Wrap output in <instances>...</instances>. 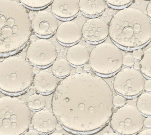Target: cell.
Segmentation results:
<instances>
[{
  "instance_id": "6da1fadb",
  "label": "cell",
  "mask_w": 151,
  "mask_h": 135,
  "mask_svg": "<svg viewBox=\"0 0 151 135\" xmlns=\"http://www.w3.org/2000/svg\"><path fill=\"white\" fill-rule=\"evenodd\" d=\"M113 97L111 86L99 75L84 71L74 73L65 77L55 90L52 110L67 129L92 132L110 120Z\"/></svg>"
},
{
  "instance_id": "7a4b0ae2",
  "label": "cell",
  "mask_w": 151,
  "mask_h": 135,
  "mask_svg": "<svg viewBox=\"0 0 151 135\" xmlns=\"http://www.w3.org/2000/svg\"><path fill=\"white\" fill-rule=\"evenodd\" d=\"M31 35L27 7L19 0H0V54L21 49Z\"/></svg>"
},
{
  "instance_id": "3957f363",
  "label": "cell",
  "mask_w": 151,
  "mask_h": 135,
  "mask_svg": "<svg viewBox=\"0 0 151 135\" xmlns=\"http://www.w3.org/2000/svg\"><path fill=\"white\" fill-rule=\"evenodd\" d=\"M109 31V36L117 45L138 48L150 42L151 18L139 9L124 8L113 16Z\"/></svg>"
},
{
  "instance_id": "277c9868",
  "label": "cell",
  "mask_w": 151,
  "mask_h": 135,
  "mask_svg": "<svg viewBox=\"0 0 151 135\" xmlns=\"http://www.w3.org/2000/svg\"><path fill=\"white\" fill-rule=\"evenodd\" d=\"M33 65L26 58L11 56L0 62V90L10 93L23 92L31 86Z\"/></svg>"
},
{
  "instance_id": "5b68a950",
  "label": "cell",
  "mask_w": 151,
  "mask_h": 135,
  "mask_svg": "<svg viewBox=\"0 0 151 135\" xmlns=\"http://www.w3.org/2000/svg\"><path fill=\"white\" fill-rule=\"evenodd\" d=\"M31 109L15 97L0 98V135L23 134L31 125Z\"/></svg>"
},
{
  "instance_id": "8992f818",
  "label": "cell",
  "mask_w": 151,
  "mask_h": 135,
  "mask_svg": "<svg viewBox=\"0 0 151 135\" xmlns=\"http://www.w3.org/2000/svg\"><path fill=\"white\" fill-rule=\"evenodd\" d=\"M124 55L117 45L102 42L90 52L89 64L91 69L101 75H110L119 71L123 66Z\"/></svg>"
},
{
  "instance_id": "52a82bcc",
  "label": "cell",
  "mask_w": 151,
  "mask_h": 135,
  "mask_svg": "<svg viewBox=\"0 0 151 135\" xmlns=\"http://www.w3.org/2000/svg\"><path fill=\"white\" fill-rule=\"evenodd\" d=\"M144 115L136 107L125 104L113 112L110 119L113 130L121 135H135L144 127Z\"/></svg>"
},
{
  "instance_id": "ba28073f",
  "label": "cell",
  "mask_w": 151,
  "mask_h": 135,
  "mask_svg": "<svg viewBox=\"0 0 151 135\" xmlns=\"http://www.w3.org/2000/svg\"><path fill=\"white\" fill-rule=\"evenodd\" d=\"M146 79L140 70L126 68L118 71L114 78L113 86L116 92L124 97H136L144 90Z\"/></svg>"
},
{
  "instance_id": "9c48e42d",
  "label": "cell",
  "mask_w": 151,
  "mask_h": 135,
  "mask_svg": "<svg viewBox=\"0 0 151 135\" xmlns=\"http://www.w3.org/2000/svg\"><path fill=\"white\" fill-rule=\"evenodd\" d=\"M57 57L58 51L56 46L47 39H39L32 41L26 52V59L32 65L39 67L49 66Z\"/></svg>"
},
{
  "instance_id": "30bf717a",
  "label": "cell",
  "mask_w": 151,
  "mask_h": 135,
  "mask_svg": "<svg viewBox=\"0 0 151 135\" xmlns=\"http://www.w3.org/2000/svg\"><path fill=\"white\" fill-rule=\"evenodd\" d=\"M32 31L37 36L47 37L55 33L59 26L57 17L51 11L40 10L31 20Z\"/></svg>"
},
{
  "instance_id": "8fae6325",
  "label": "cell",
  "mask_w": 151,
  "mask_h": 135,
  "mask_svg": "<svg viewBox=\"0 0 151 135\" xmlns=\"http://www.w3.org/2000/svg\"><path fill=\"white\" fill-rule=\"evenodd\" d=\"M82 33V37L88 42L100 43L108 37L109 26L100 18H90L83 24Z\"/></svg>"
},
{
  "instance_id": "7c38bea8",
  "label": "cell",
  "mask_w": 151,
  "mask_h": 135,
  "mask_svg": "<svg viewBox=\"0 0 151 135\" xmlns=\"http://www.w3.org/2000/svg\"><path fill=\"white\" fill-rule=\"evenodd\" d=\"M58 122L53 112L43 108L32 116L31 125L40 134H48L55 130Z\"/></svg>"
},
{
  "instance_id": "4fadbf2b",
  "label": "cell",
  "mask_w": 151,
  "mask_h": 135,
  "mask_svg": "<svg viewBox=\"0 0 151 135\" xmlns=\"http://www.w3.org/2000/svg\"><path fill=\"white\" fill-rule=\"evenodd\" d=\"M55 37L57 41L63 45H74L81 39L82 29L78 24L73 21L64 22L58 26Z\"/></svg>"
},
{
  "instance_id": "5bb4252c",
  "label": "cell",
  "mask_w": 151,
  "mask_h": 135,
  "mask_svg": "<svg viewBox=\"0 0 151 135\" xmlns=\"http://www.w3.org/2000/svg\"><path fill=\"white\" fill-rule=\"evenodd\" d=\"M59 83V78L52 71L43 70L34 75L32 84L39 93L48 94L54 91Z\"/></svg>"
},
{
  "instance_id": "9a60e30c",
  "label": "cell",
  "mask_w": 151,
  "mask_h": 135,
  "mask_svg": "<svg viewBox=\"0 0 151 135\" xmlns=\"http://www.w3.org/2000/svg\"><path fill=\"white\" fill-rule=\"evenodd\" d=\"M79 11L78 0H53L52 2L51 12L61 19L73 18Z\"/></svg>"
},
{
  "instance_id": "2e32d148",
  "label": "cell",
  "mask_w": 151,
  "mask_h": 135,
  "mask_svg": "<svg viewBox=\"0 0 151 135\" xmlns=\"http://www.w3.org/2000/svg\"><path fill=\"white\" fill-rule=\"evenodd\" d=\"M90 52L84 45L76 44L68 49L66 60L75 67H82L89 61Z\"/></svg>"
},
{
  "instance_id": "e0dca14e",
  "label": "cell",
  "mask_w": 151,
  "mask_h": 135,
  "mask_svg": "<svg viewBox=\"0 0 151 135\" xmlns=\"http://www.w3.org/2000/svg\"><path fill=\"white\" fill-rule=\"evenodd\" d=\"M78 3L82 14L91 17L99 15L106 7L105 0H79Z\"/></svg>"
},
{
  "instance_id": "ac0fdd59",
  "label": "cell",
  "mask_w": 151,
  "mask_h": 135,
  "mask_svg": "<svg viewBox=\"0 0 151 135\" xmlns=\"http://www.w3.org/2000/svg\"><path fill=\"white\" fill-rule=\"evenodd\" d=\"M72 70L71 64L66 59L55 60L52 63V71L59 78H65L70 75Z\"/></svg>"
},
{
  "instance_id": "d6986e66",
  "label": "cell",
  "mask_w": 151,
  "mask_h": 135,
  "mask_svg": "<svg viewBox=\"0 0 151 135\" xmlns=\"http://www.w3.org/2000/svg\"><path fill=\"white\" fill-rule=\"evenodd\" d=\"M136 107L143 115L151 116V93H141L137 100Z\"/></svg>"
},
{
  "instance_id": "ffe728a7",
  "label": "cell",
  "mask_w": 151,
  "mask_h": 135,
  "mask_svg": "<svg viewBox=\"0 0 151 135\" xmlns=\"http://www.w3.org/2000/svg\"><path fill=\"white\" fill-rule=\"evenodd\" d=\"M26 104L31 110L38 111L45 107L46 101L42 94L36 93L28 98Z\"/></svg>"
},
{
  "instance_id": "44dd1931",
  "label": "cell",
  "mask_w": 151,
  "mask_h": 135,
  "mask_svg": "<svg viewBox=\"0 0 151 135\" xmlns=\"http://www.w3.org/2000/svg\"><path fill=\"white\" fill-rule=\"evenodd\" d=\"M140 71L145 76L151 79V48L148 47L144 52L143 57L140 59Z\"/></svg>"
},
{
  "instance_id": "7402d4cb",
  "label": "cell",
  "mask_w": 151,
  "mask_h": 135,
  "mask_svg": "<svg viewBox=\"0 0 151 135\" xmlns=\"http://www.w3.org/2000/svg\"><path fill=\"white\" fill-rule=\"evenodd\" d=\"M26 7L39 9L45 7L52 3L53 0H19Z\"/></svg>"
},
{
  "instance_id": "603a6c76",
  "label": "cell",
  "mask_w": 151,
  "mask_h": 135,
  "mask_svg": "<svg viewBox=\"0 0 151 135\" xmlns=\"http://www.w3.org/2000/svg\"><path fill=\"white\" fill-rule=\"evenodd\" d=\"M109 6L116 8L124 7L129 5L134 0H105Z\"/></svg>"
},
{
  "instance_id": "cb8c5ba5",
  "label": "cell",
  "mask_w": 151,
  "mask_h": 135,
  "mask_svg": "<svg viewBox=\"0 0 151 135\" xmlns=\"http://www.w3.org/2000/svg\"><path fill=\"white\" fill-rule=\"evenodd\" d=\"M113 104L116 107H121L126 104V99L122 95L118 94L113 97Z\"/></svg>"
},
{
  "instance_id": "d4e9b609",
  "label": "cell",
  "mask_w": 151,
  "mask_h": 135,
  "mask_svg": "<svg viewBox=\"0 0 151 135\" xmlns=\"http://www.w3.org/2000/svg\"><path fill=\"white\" fill-rule=\"evenodd\" d=\"M135 62V59L133 58L132 55H126L123 57V65L126 68L132 67Z\"/></svg>"
},
{
  "instance_id": "484cf974",
  "label": "cell",
  "mask_w": 151,
  "mask_h": 135,
  "mask_svg": "<svg viewBox=\"0 0 151 135\" xmlns=\"http://www.w3.org/2000/svg\"><path fill=\"white\" fill-rule=\"evenodd\" d=\"M143 54L144 52L143 50L140 49H137L133 51L132 55L135 60H139L143 57Z\"/></svg>"
},
{
  "instance_id": "4316f807",
  "label": "cell",
  "mask_w": 151,
  "mask_h": 135,
  "mask_svg": "<svg viewBox=\"0 0 151 135\" xmlns=\"http://www.w3.org/2000/svg\"><path fill=\"white\" fill-rule=\"evenodd\" d=\"M144 90L147 92H151V80L149 78L145 81L144 84Z\"/></svg>"
},
{
  "instance_id": "83f0119b",
  "label": "cell",
  "mask_w": 151,
  "mask_h": 135,
  "mask_svg": "<svg viewBox=\"0 0 151 135\" xmlns=\"http://www.w3.org/2000/svg\"><path fill=\"white\" fill-rule=\"evenodd\" d=\"M145 119H144V126L146 127V128H151V116H147Z\"/></svg>"
},
{
  "instance_id": "f1b7e54d",
  "label": "cell",
  "mask_w": 151,
  "mask_h": 135,
  "mask_svg": "<svg viewBox=\"0 0 151 135\" xmlns=\"http://www.w3.org/2000/svg\"><path fill=\"white\" fill-rule=\"evenodd\" d=\"M138 135H151V128H147V129L143 130L142 131H140L139 132H138Z\"/></svg>"
},
{
  "instance_id": "f546056e",
  "label": "cell",
  "mask_w": 151,
  "mask_h": 135,
  "mask_svg": "<svg viewBox=\"0 0 151 135\" xmlns=\"http://www.w3.org/2000/svg\"><path fill=\"white\" fill-rule=\"evenodd\" d=\"M23 134H25V135H39L40 134L34 129H29V130L28 131L27 130Z\"/></svg>"
},
{
  "instance_id": "4dcf8cb0",
  "label": "cell",
  "mask_w": 151,
  "mask_h": 135,
  "mask_svg": "<svg viewBox=\"0 0 151 135\" xmlns=\"http://www.w3.org/2000/svg\"><path fill=\"white\" fill-rule=\"evenodd\" d=\"M146 14L150 18L151 17V1L148 3L146 9Z\"/></svg>"
},
{
  "instance_id": "1f68e13d",
  "label": "cell",
  "mask_w": 151,
  "mask_h": 135,
  "mask_svg": "<svg viewBox=\"0 0 151 135\" xmlns=\"http://www.w3.org/2000/svg\"><path fill=\"white\" fill-rule=\"evenodd\" d=\"M63 127L62 124L58 122L56 125V127H55V129L57 130V131H60L63 129Z\"/></svg>"
},
{
  "instance_id": "d6a6232c",
  "label": "cell",
  "mask_w": 151,
  "mask_h": 135,
  "mask_svg": "<svg viewBox=\"0 0 151 135\" xmlns=\"http://www.w3.org/2000/svg\"><path fill=\"white\" fill-rule=\"evenodd\" d=\"M83 69L85 71H89L91 70V68L89 64H85L84 65Z\"/></svg>"
},
{
  "instance_id": "836d02e7",
  "label": "cell",
  "mask_w": 151,
  "mask_h": 135,
  "mask_svg": "<svg viewBox=\"0 0 151 135\" xmlns=\"http://www.w3.org/2000/svg\"><path fill=\"white\" fill-rule=\"evenodd\" d=\"M40 71V68L39 67H37V66H35V67H33L32 71H33V73L34 74L38 73Z\"/></svg>"
},
{
  "instance_id": "e575fe53",
  "label": "cell",
  "mask_w": 151,
  "mask_h": 135,
  "mask_svg": "<svg viewBox=\"0 0 151 135\" xmlns=\"http://www.w3.org/2000/svg\"><path fill=\"white\" fill-rule=\"evenodd\" d=\"M36 90H35V88H34V87H30L29 88V93L30 95H32V94H34V93H36Z\"/></svg>"
},
{
  "instance_id": "d590c367",
  "label": "cell",
  "mask_w": 151,
  "mask_h": 135,
  "mask_svg": "<svg viewBox=\"0 0 151 135\" xmlns=\"http://www.w3.org/2000/svg\"><path fill=\"white\" fill-rule=\"evenodd\" d=\"M133 68L137 70H139L140 69V64L139 62H137L136 63H134V65H133Z\"/></svg>"
},
{
  "instance_id": "8d00e7d4",
  "label": "cell",
  "mask_w": 151,
  "mask_h": 135,
  "mask_svg": "<svg viewBox=\"0 0 151 135\" xmlns=\"http://www.w3.org/2000/svg\"><path fill=\"white\" fill-rule=\"evenodd\" d=\"M83 71V69L81 67H78L76 69V72L77 73H82Z\"/></svg>"
},
{
  "instance_id": "74e56055",
  "label": "cell",
  "mask_w": 151,
  "mask_h": 135,
  "mask_svg": "<svg viewBox=\"0 0 151 135\" xmlns=\"http://www.w3.org/2000/svg\"><path fill=\"white\" fill-rule=\"evenodd\" d=\"M30 40L32 41H34L37 39V37L35 35H31L30 37L29 38Z\"/></svg>"
},
{
  "instance_id": "f35d334b",
  "label": "cell",
  "mask_w": 151,
  "mask_h": 135,
  "mask_svg": "<svg viewBox=\"0 0 151 135\" xmlns=\"http://www.w3.org/2000/svg\"><path fill=\"white\" fill-rule=\"evenodd\" d=\"M114 14V12L112 10H109L108 12V14H109V15H112Z\"/></svg>"
}]
</instances>
